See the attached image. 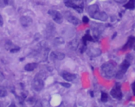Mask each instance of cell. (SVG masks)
Instances as JSON below:
<instances>
[{
  "label": "cell",
  "mask_w": 135,
  "mask_h": 107,
  "mask_svg": "<svg viewBox=\"0 0 135 107\" xmlns=\"http://www.w3.org/2000/svg\"><path fill=\"white\" fill-rule=\"evenodd\" d=\"M110 95L114 98L121 100L123 97V93L121 90V84L119 82H117L115 86L110 91Z\"/></svg>",
  "instance_id": "4"
},
{
  "label": "cell",
  "mask_w": 135,
  "mask_h": 107,
  "mask_svg": "<svg viewBox=\"0 0 135 107\" xmlns=\"http://www.w3.org/2000/svg\"><path fill=\"white\" fill-rule=\"evenodd\" d=\"M55 31V27L54 24L53 23H49L48 25L47 29H46L47 34L48 35L53 34Z\"/></svg>",
  "instance_id": "17"
},
{
  "label": "cell",
  "mask_w": 135,
  "mask_h": 107,
  "mask_svg": "<svg viewBox=\"0 0 135 107\" xmlns=\"http://www.w3.org/2000/svg\"><path fill=\"white\" fill-rule=\"evenodd\" d=\"M88 13L91 18L101 21H106L107 20L108 16L103 11H100L99 7L97 4L90 5L88 8Z\"/></svg>",
  "instance_id": "1"
},
{
  "label": "cell",
  "mask_w": 135,
  "mask_h": 107,
  "mask_svg": "<svg viewBox=\"0 0 135 107\" xmlns=\"http://www.w3.org/2000/svg\"><path fill=\"white\" fill-rule=\"evenodd\" d=\"M3 19L1 15H0V26H3Z\"/></svg>",
  "instance_id": "29"
},
{
  "label": "cell",
  "mask_w": 135,
  "mask_h": 107,
  "mask_svg": "<svg viewBox=\"0 0 135 107\" xmlns=\"http://www.w3.org/2000/svg\"><path fill=\"white\" fill-rule=\"evenodd\" d=\"M134 49L135 50V47H134Z\"/></svg>",
  "instance_id": "33"
},
{
  "label": "cell",
  "mask_w": 135,
  "mask_h": 107,
  "mask_svg": "<svg viewBox=\"0 0 135 107\" xmlns=\"http://www.w3.org/2000/svg\"><path fill=\"white\" fill-rule=\"evenodd\" d=\"M56 59L62 60L64 59L65 57V55L64 53L60 52H55Z\"/></svg>",
  "instance_id": "21"
},
{
  "label": "cell",
  "mask_w": 135,
  "mask_h": 107,
  "mask_svg": "<svg viewBox=\"0 0 135 107\" xmlns=\"http://www.w3.org/2000/svg\"><path fill=\"white\" fill-rule=\"evenodd\" d=\"M124 7L127 9H134L135 7V0H129V1L124 5Z\"/></svg>",
  "instance_id": "15"
},
{
  "label": "cell",
  "mask_w": 135,
  "mask_h": 107,
  "mask_svg": "<svg viewBox=\"0 0 135 107\" xmlns=\"http://www.w3.org/2000/svg\"><path fill=\"white\" fill-rule=\"evenodd\" d=\"M131 87H132L133 93V95H135V81H134V82L132 84Z\"/></svg>",
  "instance_id": "27"
},
{
  "label": "cell",
  "mask_w": 135,
  "mask_h": 107,
  "mask_svg": "<svg viewBox=\"0 0 135 107\" xmlns=\"http://www.w3.org/2000/svg\"><path fill=\"white\" fill-rule=\"evenodd\" d=\"M70 45L71 49H73V50L76 49L79 46V43L76 40H74L73 41L70 42Z\"/></svg>",
  "instance_id": "20"
},
{
  "label": "cell",
  "mask_w": 135,
  "mask_h": 107,
  "mask_svg": "<svg viewBox=\"0 0 135 107\" xmlns=\"http://www.w3.org/2000/svg\"><path fill=\"white\" fill-rule=\"evenodd\" d=\"M86 1H89V2H90V1H91L92 0H86Z\"/></svg>",
  "instance_id": "32"
},
{
  "label": "cell",
  "mask_w": 135,
  "mask_h": 107,
  "mask_svg": "<svg viewBox=\"0 0 135 107\" xmlns=\"http://www.w3.org/2000/svg\"><path fill=\"white\" fill-rule=\"evenodd\" d=\"M108 100V95L106 93L102 92L101 93V100L103 103H106Z\"/></svg>",
  "instance_id": "19"
},
{
  "label": "cell",
  "mask_w": 135,
  "mask_h": 107,
  "mask_svg": "<svg viewBox=\"0 0 135 107\" xmlns=\"http://www.w3.org/2000/svg\"><path fill=\"white\" fill-rule=\"evenodd\" d=\"M20 47H15V48H14L13 49H11V50L10 52H11V53L17 52L18 51H20Z\"/></svg>",
  "instance_id": "26"
},
{
  "label": "cell",
  "mask_w": 135,
  "mask_h": 107,
  "mask_svg": "<svg viewBox=\"0 0 135 107\" xmlns=\"http://www.w3.org/2000/svg\"><path fill=\"white\" fill-rule=\"evenodd\" d=\"M62 77L65 80L70 82L73 81L76 78V75L75 74H71L65 71L63 74Z\"/></svg>",
  "instance_id": "11"
},
{
  "label": "cell",
  "mask_w": 135,
  "mask_h": 107,
  "mask_svg": "<svg viewBox=\"0 0 135 107\" xmlns=\"http://www.w3.org/2000/svg\"><path fill=\"white\" fill-rule=\"evenodd\" d=\"M64 3L67 7L72 8L79 13H82L84 8L83 0H64Z\"/></svg>",
  "instance_id": "2"
},
{
  "label": "cell",
  "mask_w": 135,
  "mask_h": 107,
  "mask_svg": "<svg viewBox=\"0 0 135 107\" xmlns=\"http://www.w3.org/2000/svg\"><path fill=\"white\" fill-rule=\"evenodd\" d=\"M59 83H60L61 86H62L64 87H66L67 88H70L71 86V84H70V83H68L60 82Z\"/></svg>",
  "instance_id": "23"
},
{
  "label": "cell",
  "mask_w": 135,
  "mask_h": 107,
  "mask_svg": "<svg viewBox=\"0 0 135 107\" xmlns=\"http://www.w3.org/2000/svg\"><path fill=\"white\" fill-rule=\"evenodd\" d=\"M87 46H84L83 45L81 48H80V53H83L85 52L86 51V50H87Z\"/></svg>",
  "instance_id": "25"
},
{
  "label": "cell",
  "mask_w": 135,
  "mask_h": 107,
  "mask_svg": "<svg viewBox=\"0 0 135 107\" xmlns=\"http://www.w3.org/2000/svg\"><path fill=\"white\" fill-rule=\"evenodd\" d=\"M90 95L91 98H94V92L93 91H90Z\"/></svg>",
  "instance_id": "30"
},
{
  "label": "cell",
  "mask_w": 135,
  "mask_h": 107,
  "mask_svg": "<svg viewBox=\"0 0 135 107\" xmlns=\"http://www.w3.org/2000/svg\"><path fill=\"white\" fill-rule=\"evenodd\" d=\"M100 50L97 49H91L89 51L88 55L90 57H94L100 55Z\"/></svg>",
  "instance_id": "16"
},
{
  "label": "cell",
  "mask_w": 135,
  "mask_h": 107,
  "mask_svg": "<svg viewBox=\"0 0 135 107\" xmlns=\"http://www.w3.org/2000/svg\"><path fill=\"white\" fill-rule=\"evenodd\" d=\"M7 95V90L3 86H0V97L4 98Z\"/></svg>",
  "instance_id": "18"
},
{
  "label": "cell",
  "mask_w": 135,
  "mask_h": 107,
  "mask_svg": "<svg viewBox=\"0 0 135 107\" xmlns=\"http://www.w3.org/2000/svg\"><path fill=\"white\" fill-rule=\"evenodd\" d=\"M93 37L89 35V33H86L82 37V41L83 45L87 46V42L88 41H94Z\"/></svg>",
  "instance_id": "14"
},
{
  "label": "cell",
  "mask_w": 135,
  "mask_h": 107,
  "mask_svg": "<svg viewBox=\"0 0 135 107\" xmlns=\"http://www.w3.org/2000/svg\"><path fill=\"white\" fill-rule=\"evenodd\" d=\"M82 21L84 23H88L89 22V19L88 17L86 16H84L82 18Z\"/></svg>",
  "instance_id": "24"
},
{
  "label": "cell",
  "mask_w": 135,
  "mask_h": 107,
  "mask_svg": "<svg viewBox=\"0 0 135 107\" xmlns=\"http://www.w3.org/2000/svg\"><path fill=\"white\" fill-rule=\"evenodd\" d=\"M130 66V63L129 61L127 59H125L120 65L119 71L116 74V78L119 80L122 79Z\"/></svg>",
  "instance_id": "3"
},
{
  "label": "cell",
  "mask_w": 135,
  "mask_h": 107,
  "mask_svg": "<svg viewBox=\"0 0 135 107\" xmlns=\"http://www.w3.org/2000/svg\"><path fill=\"white\" fill-rule=\"evenodd\" d=\"M44 81L38 77L36 76L32 83L33 89L36 92L41 91L44 88Z\"/></svg>",
  "instance_id": "6"
},
{
  "label": "cell",
  "mask_w": 135,
  "mask_h": 107,
  "mask_svg": "<svg viewBox=\"0 0 135 107\" xmlns=\"http://www.w3.org/2000/svg\"><path fill=\"white\" fill-rule=\"evenodd\" d=\"M13 3V0H0V8H4L7 6H10Z\"/></svg>",
  "instance_id": "13"
},
{
  "label": "cell",
  "mask_w": 135,
  "mask_h": 107,
  "mask_svg": "<svg viewBox=\"0 0 135 107\" xmlns=\"http://www.w3.org/2000/svg\"><path fill=\"white\" fill-rule=\"evenodd\" d=\"M135 43V37L133 36H130L128 37V40L125 45L122 47L123 51H126L130 49L133 47Z\"/></svg>",
  "instance_id": "10"
},
{
  "label": "cell",
  "mask_w": 135,
  "mask_h": 107,
  "mask_svg": "<svg viewBox=\"0 0 135 107\" xmlns=\"http://www.w3.org/2000/svg\"><path fill=\"white\" fill-rule=\"evenodd\" d=\"M64 15L66 19L73 25H77L81 23V22L79 19L74 16L70 11H66L64 13Z\"/></svg>",
  "instance_id": "7"
},
{
  "label": "cell",
  "mask_w": 135,
  "mask_h": 107,
  "mask_svg": "<svg viewBox=\"0 0 135 107\" xmlns=\"http://www.w3.org/2000/svg\"><path fill=\"white\" fill-rule=\"evenodd\" d=\"M48 14L50 15L56 23L60 24L63 21V18L60 13L55 10H50L48 11Z\"/></svg>",
  "instance_id": "5"
},
{
  "label": "cell",
  "mask_w": 135,
  "mask_h": 107,
  "mask_svg": "<svg viewBox=\"0 0 135 107\" xmlns=\"http://www.w3.org/2000/svg\"><path fill=\"white\" fill-rule=\"evenodd\" d=\"M113 65L109 64H104L102 67V72L108 76H110L114 74V67Z\"/></svg>",
  "instance_id": "8"
},
{
  "label": "cell",
  "mask_w": 135,
  "mask_h": 107,
  "mask_svg": "<svg viewBox=\"0 0 135 107\" xmlns=\"http://www.w3.org/2000/svg\"><path fill=\"white\" fill-rule=\"evenodd\" d=\"M117 32H115V33H114L113 34V36H112V40L114 39V38L117 37Z\"/></svg>",
  "instance_id": "31"
},
{
  "label": "cell",
  "mask_w": 135,
  "mask_h": 107,
  "mask_svg": "<svg viewBox=\"0 0 135 107\" xmlns=\"http://www.w3.org/2000/svg\"><path fill=\"white\" fill-rule=\"evenodd\" d=\"M38 64L36 63H29L25 65L24 67L25 70L27 71H33L37 67Z\"/></svg>",
  "instance_id": "12"
},
{
  "label": "cell",
  "mask_w": 135,
  "mask_h": 107,
  "mask_svg": "<svg viewBox=\"0 0 135 107\" xmlns=\"http://www.w3.org/2000/svg\"><path fill=\"white\" fill-rule=\"evenodd\" d=\"M55 41L56 42V43L58 44H63L65 43V41L63 39L62 37H60L56 38L55 40Z\"/></svg>",
  "instance_id": "22"
},
{
  "label": "cell",
  "mask_w": 135,
  "mask_h": 107,
  "mask_svg": "<svg viewBox=\"0 0 135 107\" xmlns=\"http://www.w3.org/2000/svg\"><path fill=\"white\" fill-rule=\"evenodd\" d=\"M20 22L22 27H27L32 25L33 21L32 19L30 16H23L20 18Z\"/></svg>",
  "instance_id": "9"
},
{
  "label": "cell",
  "mask_w": 135,
  "mask_h": 107,
  "mask_svg": "<svg viewBox=\"0 0 135 107\" xmlns=\"http://www.w3.org/2000/svg\"><path fill=\"white\" fill-rule=\"evenodd\" d=\"M115 2L119 4L124 3L127 1V0H114Z\"/></svg>",
  "instance_id": "28"
}]
</instances>
